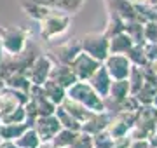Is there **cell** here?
Segmentation results:
<instances>
[{
  "label": "cell",
  "instance_id": "6da1fadb",
  "mask_svg": "<svg viewBox=\"0 0 157 148\" xmlns=\"http://www.w3.org/2000/svg\"><path fill=\"white\" fill-rule=\"evenodd\" d=\"M40 52L42 51L35 44L28 42L25 51H21L19 54H2V57H0V79H6L7 75L14 73V72H26V68Z\"/></svg>",
  "mask_w": 157,
  "mask_h": 148
},
{
  "label": "cell",
  "instance_id": "7a4b0ae2",
  "mask_svg": "<svg viewBox=\"0 0 157 148\" xmlns=\"http://www.w3.org/2000/svg\"><path fill=\"white\" fill-rule=\"evenodd\" d=\"M70 23H72V16L70 14H67L63 11H58V9H52L44 19L39 21L40 37L45 42H52L54 39L67 33L68 28H70Z\"/></svg>",
  "mask_w": 157,
  "mask_h": 148
},
{
  "label": "cell",
  "instance_id": "3957f363",
  "mask_svg": "<svg viewBox=\"0 0 157 148\" xmlns=\"http://www.w3.org/2000/svg\"><path fill=\"white\" fill-rule=\"evenodd\" d=\"M67 98L84 105L86 108H89L91 112H103L105 110L103 98L91 87V84L87 80H77L75 84H72L67 89Z\"/></svg>",
  "mask_w": 157,
  "mask_h": 148
},
{
  "label": "cell",
  "instance_id": "277c9868",
  "mask_svg": "<svg viewBox=\"0 0 157 148\" xmlns=\"http://www.w3.org/2000/svg\"><path fill=\"white\" fill-rule=\"evenodd\" d=\"M32 39V31L23 26H0V46L4 54H19Z\"/></svg>",
  "mask_w": 157,
  "mask_h": 148
},
{
  "label": "cell",
  "instance_id": "5b68a950",
  "mask_svg": "<svg viewBox=\"0 0 157 148\" xmlns=\"http://www.w3.org/2000/svg\"><path fill=\"white\" fill-rule=\"evenodd\" d=\"M80 47L82 51L87 52L89 56H93L94 59H98L100 63H103V59L108 56V37L103 31H91L86 33L80 39Z\"/></svg>",
  "mask_w": 157,
  "mask_h": 148
},
{
  "label": "cell",
  "instance_id": "8992f818",
  "mask_svg": "<svg viewBox=\"0 0 157 148\" xmlns=\"http://www.w3.org/2000/svg\"><path fill=\"white\" fill-rule=\"evenodd\" d=\"M52 65H54V59H52L49 54L40 52L39 56L32 61V65L26 68L25 75L28 77V80L32 82V86H42L45 80L49 79Z\"/></svg>",
  "mask_w": 157,
  "mask_h": 148
},
{
  "label": "cell",
  "instance_id": "52a82bcc",
  "mask_svg": "<svg viewBox=\"0 0 157 148\" xmlns=\"http://www.w3.org/2000/svg\"><path fill=\"white\" fill-rule=\"evenodd\" d=\"M100 65L101 63L98 61V59H94L93 56H89L87 52L80 51L77 56L72 59L70 68H72V72L75 73L77 80H87L96 70L100 68Z\"/></svg>",
  "mask_w": 157,
  "mask_h": 148
},
{
  "label": "cell",
  "instance_id": "ba28073f",
  "mask_svg": "<svg viewBox=\"0 0 157 148\" xmlns=\"http://www.w3.org/2000/svg\"><path fill=\"white\" fill-rule=\"evenodd\" d=\"M136 120V112H119V113H112V119L107 125L108 134L115 139V138L126 136L129 129L135 125Z\"/></svg>",
  "mask_w": 157,
  "mask_h": 148
},
{
  "label": "cell",
  "instance_id": "9c48e42d",
  "mask_svg": "<svg viewBox=\"0 0 157 148\" xmlns=\"http://www.w3.org/2000/svg\"><path fill=\"white\" fill-rule=\"evenodd\" d=\"M101 65L107 68V72H108V75L112 77V80L128 79L129 70L133 66L126 54H108V56L103 59Z\"/></svg>",
  "mask_w": 157,
  "mask_h": 148
},
{
  "label": "cell",
  "instance_id": "30bf717a",
  "mask_svg": "<svg viewBox=\"0 0 157 148\" xmlns=\"http://www.w3.org/2000/svg\"><path fill=\"white\" fill-rule=\"evenodd\" d=\"M33 129L37 131L42 145H49L52 141V138L56 136V132L61 129L59 120L56 119V115H44V117H37L33 124Z\"/></svg>",
  "mask_w": 157,
  "mask_h": 148
},
{
  "label": "cell",
  "instance_id": "8fae6325",
  "mask_svg": "<svg viewBox=\"0 0 157 148\" xmlns=\"http://www.w3.org/2000/svg\"><path fill=\"white\" fill-rule=\"evenodd\" d=\"M82 51L80 47V39H70L65 44L58 46L56 49H52V54H49L56 63H63V65H70L72 59Z\"/></svg>",
  "mask_w": 157,
  "mask_h": 148
},
{
  "label": "cell",
  "instance_id": "7c38bea8",
  "mask_svg": "<svg viewBox=\"0 0 157 148\" xmlns=\"http://www.w3.org/2000/svg\"><path fill=\"white\" fill-rule=\"evenodd\" d=\"M28 99L33 103V106H35V110H37L39 117H44V115H52V113H54V110H56V105H54L49 98L45 96L40 86H32V87H30Z\"/></svg>",
  "mask_w": 157,
  "mask_h": 148
},
{
  "label": "cell",
  "instance_id": "4fadbf2b",
  "mask_svg": "<svg viewBox=\"0 0 157 148\" xmlns=\"http://www.w3.org/2000/svg\"><path fill=\"white\" fill-rule=\"evenodd\" d=\"M135 125L148 132L150 136L154 131H157V108H154L152 105H140V108L136 110Z\"/></svg>",
  "mask_w": 157,
  "mask_h": 148
},
{
  "label": "cell",
  "instance_id": "5bb4252c",
  "mask_svg": "<svg viewBox=\"0 0 157 148\" xmlns=\"http://www.w3.org/2000/svg\"><path fill=\"white\" fill-rule=\"evenodd\" d=\"M110 119H112V113L107 112V110H103V112H94V113L91 115L89 119L82 124L80 131H84V132H87V134L93 136V134H96V132L107 129Z\"/></svg>",
  "mask_w": 157,
  "mask_h": 148
},
{
  "label": "cell",
  "instance_id": "9a60e30c",
  "mask_svg": "<svg viewBox=\"0 0 157 148\" xmlns=\"http://www.w3.org/2000/svg\"><path fill=\"white\" fill-rule=\"evenodd\" d=\"M49 79L54 80V82H58V84L63 86L65 89H68L72 84L77 82V77H75V73L72 72L70 65H63V63H56V61H54V65H52Z\"/></svg>",
  "mask_w": 157,
  "mask_h": 148
},
{
  "label": "cell",
  "instance_id": "2e32d148",
  "mask_svg": "<svg viewBox=\"0 0 157 148\" xmlns=\"http://www.w3.org/2000/svg\"><path fill=\"white\" fill-rule=\"evenodd\" d=\"M87 82H89L91 87H93L101 98H107L108 89H110V84H112V77L108 75L107 68H105L103 65H100V68L87 79Z\"/></svg>",
  "mask_w": 157,
  "mask_h": 148
},
{
  "label": "cell",
  "instance_id": "e0dca14e",
  "mask_svg": "<svg viewBox=\"0 0 157 148\" xmlns=\"http://www.w3.org/2000/svg\"><path fill=\"white\" fill-rule=\"evenodd\" d=\"M133 46H135V40L126 31H119L108 37V54H126Z\"/></svg>",
  "mask_w": 157,
  "mask_h": 148
},
{
  "label": "cell",
  "instance_id": "ac0fdd59",
  "mask_svg": "<svg viewBox=\"0 0 157 148\" xmlns=\"http://www.w3.org/2000/svg\"><path fill=\"white\" fill-rule=\"evenodd\" d=\"M61 106L67 110V112L72 115V117H75V119H77L80 124H84L86 120H87L91 115L94 113V112H91L89 108H86L84 105H80V103L73 101V99H70V98H65V99H63Z\"/></svg>",
  "mask_w": 157,
  "mask_h": 148
},
{
  "label": "cell",
  "instance_id": "d6986e66",
  "mask_svg": "<svg viewBox=\"0 0 157 148\" xmlns=\"http://www.w3.org/2000/svg\"><path fill=\"white\" fill-rule=\"evenodd\" d=\"M42 91H44V94L47 98H49L51 101L54 103V105H61L63 103V99H65V98H67V89H65V87L63 86H59V84H58V82H54V80H51V79H47L44 82V84H42Z\"/></svg>",
  "mask_w": 157,
  "mask_h": 148
},
{
  "label": "cell",
  "instance_id": "ffe728a7",
  "mask_svg": "<svg viewBox=\"0 0 157 148\" xmlns=\"http://www.w3.org/2000/svg\"><path fill=\"white\" fill-rule=\"evenodd\" d=\"M4 84H6V87H11L14 91H21L25 94H28L30 87H32V82L25 75V72H14V73L7 75L4 79Z\"/></svg>",
  "mask_w": 157,
  "mask_h": 148
},
{
  "label": "cell",
  "instance_id": "44dd1931",
  "mask_svg": "<svg viewBox=\"0 0 157 148\" xmlns=\"http://www.w3.org/2000/svg\"><path fill=\"white\" fill-rule=\"evenodd\" d=\"M21 7L25 14L32 19H35L37 23H39L40 19H44L51 11H52V7L49 6H44V4H37V2H21Z\"/></svg>",
  "mask_w": 157,
  "mask_h": 148
},
{
  "label": "cell",
  "instance_id": "7402d4cb",
  "mask_svg": "<svg viewBox=\"0 0 157 148\" xmlns=\"http://www.w3.org/2000/svg\"><path fill=\"white\" fill-rule=\"evenodd\" d=\"M129 92V82L128 79H121V80H112L110 84V89H108V94H107V99H112V101H119L126 98Z\"/></svg>",
  "mask_w": 157,
  "mask_h": 148
},
{
  "label": "cell",
  "instance_id": "603a6c76",
  "mask_svg": "<svg viewBox=\"0 0 157 148\" xmlns=\"http://www.w3.org/2000/svg\"><path fill=\"white\" fill-rule=\"evenodd\" d=\"M54 115H56V119L59 120L61 127H65V129H70V131H80L82 124H80V122L75 119V117H72V115L68 113V112L63 108L61 105H58V106H56V110H54Z\"/></svg>",
  "mask_w": 157,
  "mask_h": 148
},
{
  "label": "cell",
  "instance_id": "cb8c5ba5",
  "mask_svg": "<svg viewBox=\"0 0 157 148\" xmlns=\"http://www.w3.org/2000/svg\"><path fill=\"white\" fill-rule=\"evenodd\" d=\"M30 125L26 122H19V124H0V139H16Z\"/></svg>",
  "mask_w": 157,
  "mask_h": 148
},
{
  "label": "cell",
  "instance_id": "d4e9b609",
  "mask_svg": "<svg viewBox=\"0 0 157 148\" xmlns=\"http://www.w3.org/2000/svg\"><path fill=\"white\" fill-rule=\"evenodd\" d=\"M157 92V82H150V80H145L143 82V86L138 89L136 94L133 96L140 101V105H152V99L155 96Z\"/></svg>",
  "mask_w": 157,
  "mask_h": 148
},
{
  "label": "cell",
  "instance_id": "484cf974",
  "mask_svg": "<svg viewBox=\"0 0 157 148\" xmlns=\"http://www.w3.org/2000/svg\"><path fill=\"white\" fill-rule=\"evenodd\" d=\"M14 141H16V145L19 148H39L40 145H42L39 134H37V131H35L33 127H28V129L23 132L19 138H16Z\"/></svg>",
  "mask_w": 157,
  "mask_h": 148
},
{
  "label": "cell",
  "instance_id": "4316f807",
  "mask_svg": "<svg viewBox=\"0 0 157 148\" xmlns=\"http://www.w3.org/2000/svg\"><path fill=\"white\" fill-rule=\"evenodd\" d=\"M124 31L135 40V44H143V23L140 19H126L124 21Z\"/></svg>",
  "mask_w": 157,
  "mask_h": 148
},
{
  "label": "cell",
  "instance_id": "83f0119b",
  "mask_svg": "<svg viewBox=\"0 0 157 148\" xmlns=\"http://www.w3.org/2000/svg\"><path fill=\"white\" fill-rule=\"evenodd\" d=\"M77 132L78 131H70V129L61 127V129L56 132V136L52 138V141H51L49 145H52V146H59V148H68L70 145H72V141L75 139Z\"/></svg>",
  "mask_w": 157,
  "mask_h": 148
},
{
  "label": "cell",
  "instance_id": "f1b7e54d",
  "mask_svg": "<svg viewBox=\"0 0 157 148\" xmlns=\"http://www.w3.org/2000/svg\"><path fill=\"white\" fill-rule=\"evenodd\" d=\"M128 82H129V92L131 94H136L138 89L143 86V82H145V77H143V70L141 66H131L129 70V75H128Z\"/></svg>",
  "mask_w": 157,
  "mask_h": 148
},
{
  "label": "cell",
  "instance_id": "f546056e",
  "mask_svg": "<svg viewBox=\"0 0 157 148\" xmlns=\"http://www.w3.org/2000/svg\"><path fill=\"white\" fill-rule=\"evenodd\" d=\"M119 31H124V21H122V17L119 16L117 12L108 11L107 26H105V31H103V33L107 35V37H112V35L119 33Z\"/></svg>",
  "mask_w": 157,
  "mask_h": 148
},
{
  "label": "cell",
  "instance_id": "4dcf8cb0",
  "mask_svg": "<svg viewBox=\"0 0 157 148\" xmlns=\"http://www.w3.org/2000/svg\"><path fill=\"white\" fill-rule=\"evenodd\" d=\"M126 56H128V59L131 61V65H135V66H141V68H143V66H147V65H148L141 44H135V46H133L128 52H126Z\"/></svg>",
  "mask_w": 157,
  "mask_h": 148
},
{
  "label": "cell",
  "instance_id": "1f68e13d",
  "mask_svg": "<svg viewBox=\"0 0 157 148\" xmlns=\"http://www.w3.org/2000/svg\"><path fill=\"white\" fill-rule=\"evenodd\" d=\"M19 122H25V105L0 117V124H19Z\"/></svg>",
  "mask_w": 157,
  "mask_h": 148
},
{
  "label": "cell",
  "instance_id": "d6a6232c",
  "mask_svg": "<svg viewBox=\"0 0 157 148\" xmlns=\"http://www.w3.org/2000/svg\"><path fill=\"white\" fill-rule=\"evenodd\" d=\"M113 138L108 134L107 129L93 134V148H112Z\"/></svg>",
  "mask_w": 157,
  "mask_h": 148
},
{
  "label": "cell",
  "instance_id": "836d02e7",
  "mask_svg": "<svg viewBox=\"0 0 157 148\" xmlns=\"http://www.w3.org/2000/svg\"><path fill=\"white\" fill-rule=\"evenodd\" d=\"M68 148H93V136L84 131H78Z\"/></svg>",
  "mask_w": 157,
  "mask_h": 148
},
{
  "label": "cell",
  "instance_id": "e575fe53",
  "mask_svg": "<svg viewBox=\"0 0 157 148\" xmlns=\"http://www.w3.org/2000/svg\"><path fill=\"white\" fill-rule=\"evenodd\" d=\"M143 42H157V19L143 23Z\"/></svg>",
  "mask_w": 157,
  "mask_h": 148
},
{
  "label": "cell",
  "instance_id": "d590c367",
  "mask_svg": "<svg viewBox=\"0 0 157 148\" xmlns=\"http://www.w3.org/2000/svg\"><path fill=\"white\" fill-rule=\"evenodd\" d=\"M141 47H143V52H145L147 61L148 63L155 61L157 59V42H143Z\"/></svg>",
  "mask_w": 157,
  "mask_h": 148
},
{
  "label": "cell",
  "instance_id": "8d00e7d4",
  "mask_svg": "<svg viewBox=\"0 0 157 148\" xmlns=\"http://www.w3.org/2000/svg\"><path fill=\"white\" fill-rule=\"evenodd\" d=\"M129 143H131V138L126 134V136H121V138H115L113 139V145L112 148H128Z\"/></svg>",
  "mask_w": 157,
  "mask_h": 148
},
{
  "label": "cell",
  "instance_id": "74e56055",
  "mask_svg": "<svg viewBox=\"0 0 157 148\" xmlns=\"http://www.w3.org/2000/svg\"><path fill=\"white\" fill-rule=\"evenodd\" d=\"M128 148H150L148 139H131Z\"/></svg>",
  "mask_w": 157,
  "mask_h": 148
},
{
  "label": "cell",
  "instance_id": "f35d334b",
  "mask_svg": "<svg viewBox=\"0 0 157 148\" xmlns=\"http://www.w3.org/2000/svg\"><path fill=\"white\" fill-rule=\"evenodd\" d=\"M0 148H19L14 139H0Z\"/></svg>",
  "mask_w": 157,
  "mask_h": 148
},
{
  "label": "cell",
  "instance_id": "ab89813d",
  "mask_svg": "<svg viewBox=\"0 0 157 148\" xmlns=\"http://www.w3.org/2000/svg\"><path fill=\"white\" fill-rule=\"evenodd\" d=\"M21 2H37V4H44V6L52 7V2L54 0H21Z\"/></svg>",
  "mask_w": 157,
  "mask_h": 148
},
{
  "label": "cell",
  "instance_id": "60d3db41",
  "mask_svg": "<svg viewBox=\"0 0 157 148\" xmlns=\"http://www.w3.org/2000/svg\"><path fill=\"white\" fill-rule=\"evenodd\" d=\"M150 66H152V70H154V72H155V75H157V59L150 63Z\"/></svg>",
  "mask_w": 157,
  "mask_h": 148
},
{
  "label": "cell",
  "instance_id": "b9f144b4",
  "mask_svg": "<svg viewBox=\"0 0 157 148\" xmlns=\"http://www.w3.org/2000/svg\"><path fill=\"white\" fill-rule=\"evenodd\" d=\"M152 106L157 108V92H155V96H154V99H152Z\"/></svg>",
  "mask_w": 157,
  "mask_h": 148
},
{
  "label": "cell",
  "instance_id": "7bdbcfd3",
  "mask_svg": "<svg viewBox=\"0 0 157 148\" xmlns=\"http://www.w3.org/2000/svg\"><path fill=\"white\" fill-rule=\"evenodd\" d=\"M4 86H6V84H4V79H0V91L4 89Z\"/></svg>",
  "mask_w": 157,
  "mask_h": 148
},
{
  "label": "cell",
  "instance_id": "ee69618b",
  "mask_svg": "<svg viewBox=\"0 0 157 148\" xmlns=\"http://www.w3.org/2000/svg\"><path fill=\"white\" fill-rule=\"evenodd\" d=\"M47 148H59V146H52V145H47Z\"/></svg>",
  "mask_w": 157,
  "mask_h": 148
},
{
  "label": "cell",
  "instance_id": "f6af8a7d",
  "mask_svg": "<svg viewBox=\"0 0 157 148\" xmlns=\"http://www.w3.org/2000/svg\"><path fill=\"white\" fill-rule=\"evenodd\" d=\"M39 148H47V145H40V146Z\"/></svg>",
  "mask_w": 157,
  "mask_h": 148
},
{
  "label": "cell",
  "instance_id": "bcb514c9",
  "mask_svg": "<svg viewBox=\"0 0 157 148\" xmlns=\"http://www.w3.org/2000/svg\"><path fill=\"white\" fill-rule=\"evenodd\" d=\"M2 54H4V52H2V46H0V57H2Z\"/></svg>",
  "mask_w": 157,
  "mask_h": 148
},
{
  "label": "cell",
  "instance_id": "7dc6e473",
  "mask_svg": "<svg viewBox=\"0 0 157 148\" xmlns=\"http://www.w3.org/2000/svg\"><path fill=\"white\" fill-rule=\"evenodd\" d=\"M155 148H157V146H155Z\"/></svg>",
  "mask_w": 157,
  "mask_h": 148
}]
</instances>
